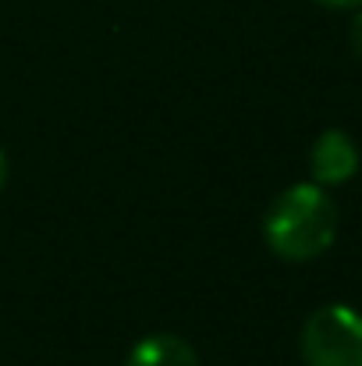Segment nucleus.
<instances>
[{"label":"nucleus","instance_id":"f257e3e1","mask_svg":"<svg viewBox=\"0 0 362 366\" xmlns=\"http://www.w3.org/2000/svg\"><path fill=\"white\" fill-rule=\"evenodd\" d=\"M334 235H338V207L316 182L284 189L263 217L266 245L281 259H291V263L323 256Z\"/></svg>","mask_w":362,"mask_h":366},{"label":"nucleus","instance_id":"f03ea898","mask_svg":"<svg viewBox=\"0 0 362 366\" xmlns=\"http://www.w3.org/2000/svg\"><path fill=\"white\" fill-rule=\"evenodd\" d=\"M306 366H362V313L331 302L320 306L298 338Z\"/></svg>","mask_w":362,"mask_h":366},{"label":"nucleus","instance_id":"7ed1b4c3","mask_svg":"<svg viewBox=\"0 0 362 366\" xmlns=\"http://www.w3.org/2000/svg\"><path fill=\"white\" fill-rule=\"evenodd\" d=\"M309 171H313V182L320 189L345 185L359 171V146L352 142L348 132L327 128V132L316 135V142L309 149Z\"/></svg>","mask_w":362,"mask_h":366},{"label":"nucleus","instance_id":"20e7f679","mask_svg":"<svg viewBox=\"0 0 362 366\" xmlns=\"http://www.w3.org/2000/svg\"><path fill=\"white\" fill-rule=\"evenodd\" d=\"M124 366H203L199 352L178 338V335H146L131 352Z\"/></svg>","mask_w":362,"mask_h":366},{"label":"nucleus","instance_id":"39448f33","mask_svg":"<svg viewBox=\"0 0 362 366\" xmlns=\"http://www.w3.org/2000/svg\"><path fill=\"white\" fill-rule=\"evenodd\" d=\"M348 36H352V50L362 57V11L352 18V32H348Z\"/></svg>","mask_w":362,"mask_h":366},{"label":"nucleus","instance_id":"423d86ee","mask_svg":"<svg viewBox=\"0 0 362 366\" xmlns=\"http://www.w3.org/2000/svg\"><path fill=\"white\" fill-rule=\"evenodd\" d=\"M323 7H362V0H316Z\"/></svg>","mask_w":362,"mask_h":366},{"label":"nucleus","instance_id":"0eeeda50","mask_svg":"<svg viewBox=\"0 0 362 366\" xmlns=\"http://www.w3.org/2000/svg\"><path fill=\"white\" fill-rule=\"evenodd\" d=\"M4 182H7V157H4V149H0V192H4Z\"/></svg>","mask_w":362,"mask_h":366}]
</instances>
